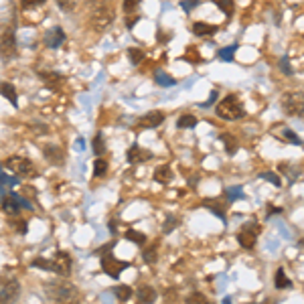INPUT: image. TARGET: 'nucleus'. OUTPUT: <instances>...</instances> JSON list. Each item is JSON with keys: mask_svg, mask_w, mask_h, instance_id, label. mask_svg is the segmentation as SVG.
<instances>
[{"mask_svg": "<svg viewBox=\"0 0 304 304\" xmlns=\"http://www.w3.org/2000/svg\"><path fill=\"white\" fill-rule=\"evenodd\" d=\"M207 304H209V302H207Z\"/></svg>", "mask_w": 304, "mask_h": 304, "instance_id": "5fc2aeb1", "label": "nucleus"}, {"mask_svg": "<svg viewBox=\"0 0 304 304\" xmlns=\"http://www.w3.org/2000/svg\"><path fill=\"white\" fill-rule=\"evenodd\" d=\"M211 3H215L219 7V11L223 15H227V17H231L233 11H235V3H233V0H211Z\"/></svg>", "mask_w": 304, "mask_h": 304, "instance_id": "4be33fe9", "label": "nucleus"}, {"mask_svg": "<svg viewBox=\"0 0 304 304\" xmlns=\"http://www.w3.org/2000/svg\"><path fill=\"white\" fill-rule=\"evenodd\" d=\"M93 150H95V155H104L106 152V144H104V134L97 132L95 138H93Z\"/></svg>", "mask_w": 304, "mask_h": 304, "instance_id": "c756f323", "label": "nucleus"}, {"mask_svg": "<svg viewBox=\"0 0 304 304\" xmlns=\"http://www.w3.org/2000/svg\"><path fill=\"white\" fill-rule=\"evenodd\" d=\"M237 51V45H229V47H225V49H221L219 51V59L221 61H233V53Z\"/></svg>", "mask_w": 304, "mask_h": 304, "instance_id": "7c9ffc66", "label": "nucleus"}, {"mask_svg": "<svg viewBox=\"0 0 304 304\" xmlns=\"http://www.w3.org/2000/svg\"><path fill=\"white\" fill-rule=\"evenodd\" d=\"M150 150H144V148H140L138 144H134L130 150H128V155H126V159H128V163H132V165H140V163H146V161H150Z\"/></svg>", "mask_w": 304, "mask_h": 304, "instance_id": "f8f14e48", "label": "nucleus"}, {"mask_svg": "<svg viewBox=\"0 0 304 304\" xmlns=\"http://www.w3.org/2000/svg\"><path fill=\"white\" fill-rule=\"evenodd\" d=\"M258 233H260V227L258 223H247L241 227V231L237 233V241L243 249H253L256 247V241H258Z\"/></svg>", "mask_w": 304, "mask_h": 304, "instance_id": "39448f33", "label": "nucleus"}, {"mask_svg": "<svg viewBox=\"0 0 304 304\" xmlns=\"http://www.w3.org/2000/svg\"><path fill=\"white\" fill-rule=\"evenodd\" d=\"M3 211L7 213V215H17L19 217V211H21V205H19V201H17V195H11V197H7L5 201H3Z\"/></svg>", "mask_w": 304, "mask_h": 304, "instance_id": "2eb2a0df", "label": "nucleus"}, {"mask_svg": "<svg viewBox=\"0 0 304 304\" xmlns=\"http://www.w3.org/2000/svg\"><path fill=\"white\" fill-rule=\"evenodd\" d=\"M274 286H276V288H290V286H292V282L286 278V274H284V270H282V268H278V270H276Z\"/></svg>", "mask_w": 304, "mask_h": 304, "instance_id": "b1692460", "label": "nucleus"}, {"mask_svg": "<svg viewBox=\"0 0 304 304\" xmlns=\"http://www.w3.org/2000/svg\"><path fill=\"white\" fill-rule=\"evenodd\" d=\"M142 258H144V262H148V264H155V262H157V249H155V247L144 249V251H142Z\"/></svg>", "mask_w": 304, "mask_h": 304, "instance_id": "4c0bfd02", "label": "nucleus"}, {"mask_svg": "<svg viewBox=\"0 0 304 304\" xmlns=\"http://www.w3.org/2000/svg\"><path fill=\"white\" fill-rule=\"evenodd\" d=\"M245 195H243V191L239 189V187H229L227 189V201L229 203H233V201H237V199H243Z\"/></svg>", "mask_w": 304, "mask_h": 304, "instance_id": "f704fd0d", "label": "nucleus"}, {"mask_svg": "<svg viewBox=\"0 0 304 304\" xmlns=\"http://www.w3.org/2000/svg\"><path fill=\"white\" fill-rule=\"evenodd\" d=\"M47 292L51 294V300H53L55 304H79L77 290L67 282H59V284L49 286Z\"/></svg>", "mask_w": 304, "mask_h": 304, "instance_id": "f03ea898", "label": "nucleus"}, {"mask_svg": "<svg viewBox=\"0 0 304 304\" xmlns=\"http://www.w3.org/2000/svg\"><path fill=\"white\" fill-rule=\"evenodd\" d=\"M0 93H3L13 106H17L19 104V97H17V89H15V85L13 83H0Z\"/></svg>", "mask_w": 304, "mask_h": 304, "instance_id": "f3484780", "label": "nucleus"}, {"mask_svg": "<svg viewBox=\"0 0 304 304\" xmlns=\"http://www.w3.org/2000/svg\"><path fill=\"white\" fill-rule=\"evenodd\" d=\"M41 79L47 83V85H51V87H59L61 83H63V75H59V73H53V71H49V73H41Z\"/></svg>", "mask_w": 304, "mask_h": 304, "instance_id": "6ab92c4d", "label": "nucleus"}, {"mask_svg": "<svg viewBox=\"0 0 304 304\" xmlns=\"http://www.w3.org/2000/svg\"><path fill=\"white\" fill-rule=\"evenodd\" d=\"M276 225H278V227H280V231H282V237H286V239H288V237H290V231H288V229H286V225H284V223H282V221H278V223H276Z\"/></svg>", "mask_w": 304, "mask_h": 304, "instance_id": "de8ad7c7", "label": "nucleus"}, {"mask_svg": "<svg viewBox=\"0 0 304 304\" xmlns=\"http://www.w3.org/2000/svg\"><path fill=\"white\" fill-rule=\"evenodd\" d=\"M126 239H128V241H134L136 245H142L144 239H146V235L140 233V231H136V229H128V231H126Z\"/></svg>", "mask_w": 304, "mask_h": 304, "instance_id": "c85d7f7f", "label": "nucleus"}, {"mask_svg": "<svg viewBox=\"0 0 304 304\" xmlns=\"http://www.w3.org/2000/svg\"><path fill=\"white\" fill-rule=\"evenodd\" d=\"M221 140H223V144H225V148H227V155H235V150H237V140H235V136L233 134H221Z\"/></svg>", "mask_w": 304, "mask_h": 304, "instance_id": "5701e85b", "label": "nucleus"}, {"mask_svg": "<svg viewBox=\"0 0 304 304\" xmlns=\"http://www.w3.org/2000/svg\"><path fill=\"white\" fill-rule=\"evenodd\" d=\"M243 114L245 112L235 95H227L225 99H221V104H217V116L223 120H239Z\"/></svg>", "mask_w": 304, "mask_h": 304, "instance_id": "7ed1b4c3", "label": "nucleus"}, {"mask_svg": "<svg viewBox=\"0 0 304 304\" xmlns=\"http://www.w3.org/2000/svg\"><path fill=\"white\" fill-rule=\"evenodd\" d=\"M280 67H282V71H284L286 75H290V73H292V67H290V61H288V55H284V57L280 59Z\"/></svg>", "mask_w": 304, "mask_h": 304, "instance_id": "c03bdc74", "label": "nucleus"}, {"mask_svg": "<svg viewBox=\"0 0 304 304\" xmlns=\"http://www.w3.org/2000/svg\"><path fill=\"white\" fill-rule=\"evenodd\" d=\"M215 99H217V91H211V95H209V99L205 101V104H201V106H203V108H207V106H211V104H213V101H215Z\"/></svg>", "mask_w": 304, "mask_h": 304, "instance_id": "49530a36", "label": "nucleus"}, {"mask_svg": "<svg viewBox=\"0 0 304 304\" xmlns=\"http://www.w3.org/2000/svg\"><path fill=\"white\" fill-rule=\"evenodd\" d=\"M260 179H264V181H270L274 187H282V181H280V177H278L276 173H270V171H266V173H260Z\"/></svg>", "mask_w": 304, "mask_h": 304, "instance_id": "72a5a7b5", "label": "nucleus"}, {"mask_svg": "<svg viewBox=\"0 0 304 304\" xmlns=\"http://www.w3.org/2000/svg\"><path fill=\"white\" fill-rule=\"evenodd\" d=\"M31 266L41 268V270H49V272H55V264L49 262V260H43V258H35V260L31 262Z\"/></svg>", "mask_w": 304, "mask_h": 304, "instance_id": "cd10ccee", "label": "nucleus"}, {"mask_svg": "<svg viewBox=\"0 0 304 304\" xmlns=\"http://www.w3.org/2000/svg\"><path fill=\"white\" fill-rule=\"evenodd\" d=\"M205 207H207V209H211V211H213V213H215L219 219H225V213H223V209H221L219 205H215V203H209V201H205Z\"/></svg>", "mask_w": 304, "mask_h": 304, "instance_id": "ea45409f", "label": "nucleus"}, {"mask_svg": "<svg viewBox=\"0 0 304 304\" xmlns=\"http://www.w3.org/2000/svg\"><path fill=\"white\" fill-rule=\"evenodd\" d=\"M215 31H217V27L207 25V23H195V25H193V33H195L197 37H209V35H213Z\"/></svg>", "mask_w": 304, "mask_h": 304, "instance_id": "a211bd4d", "label": "nucleus"}, {"mask_svg": "<svg viewBox=\"0 0 304 304\" xmlns=\"http://www.w3.org/2000/svg\"><path fill=\"white\" fill-rule=\"evenodd\" d=\"M274 213H282V209H274V207H268V215H274Z\"/></svg>", "mask_w": 304, "mask_h": 304, "instance_id": "3c124183", "label": "nucleus"}, {"mask_svg": "<svg viewBox=\"0 0 304 304\" xmlns=\"http://www.w3.org/2000/svg\"><path fill=\"white\" fill-rule=\"evenodd\" d=\"M177 126H179V128H195V126H197V118L191 116V114H185V116H181V118L177 120Z\"/></svg>", "mask_w": 304, "mask_h": 304, "instance_id": "a878e982", "label": "nucleus"}, {"mask_svg": "<svg viewBox=\"0 0 304 304\" xmlns=\"http://www.w3.org/2000/svg\"><path fill=\"white\" fill-rule=\"evenodd\" d=\"M114 294H116V298H118L120 302H128V300L132 298V288H130V286H116V288H114Z\"/></svg>", "mask_w": 304, "mask_h": 304, "instance_id": "393cba45", "label": "nucleus"}, {"mask_svg": "<svg viewBox=\"0 0 304 304\" xmlns=\"http://www.w3.org/2000/svg\"><path fill=\"white\" fill-rule=\"evenodd\" d=\"M155 81L159 83V85H163V87H173L177 81H175V77H171V75H167L165 71H155Z\"/></svg>", "mask_w": 304, "mask_h": 304, "instance_id": "412c9836", "label": "nucleus"}, {"mask_svg": "<svg viewBox=\"0 0 304 304\" xmlns=\"http://www.w3.org/2000/svg\"><path fill=\"white\" fill-rule=\"evenodd\" d=\"M0 173H3V171H0Z\"/></svg>", "mask_w": 304, "mask_h": 304, "instance_id": "864d4df0", "label": "nucleus"}, {"mask_svg": "<svg viewBox=\"0 0 304 304\" xmlns=\"http://www.w3.org/2000/svg\"><path fill=\"white\" fill-rule=\"evenodd\" d=\"M159 294L155 288H150V286H140L138 292H136V300L140 304H152V302H157Z\"/></svg>", "mask_w": 304, "mask_h": 304, "instance_id": "4468645a", "label": "nucleus"}, {"mask_svg": "<svg viewBox=\"0 0 304 304\" xmlns=\"http://www.w3.org/2000/svg\"><path fill=\"white\" fill-rule=\"evenodd\" d=\"M142 0H124V11L126 13H136Z\"/></svg>", "mask_w": 304, "mask_h": 304, "instance_id": "58836bf2", "label": "nucleus"}, {"mask_svg": "<svg viewBox=\"0 0 304 304\" xmlns=\"http://www.w3.org/2000/svg\"><path fill=\"white\" fill-rule=\"evenodd\" d=\"M126 55H128V59H130L132 65H140V63L144 61V53H142L140 49H128Z\"/></svg>", "mask_w": 304, "mask_h": 304, "instance_id": "bb28decb", "label": "nucleus"}, {"mask_svg": "<svg viewBox=\"0 0 304 304\" xmlns=\"http://www.w3.org/2000/svg\"><path fill=\"white\" fill-rule=\"evenodd\" d=\"M101 268H104V272L108 274V276H112V278H120V274L128 268V264L126 262H120V260H116L112 253H104V258H101Z\"/></svg>", "mask_w": 304, "mask_h": 304, "instance_id": "0eeeda50", "label": "nucleus"}, {"mask_svg": "<svg viewBox=\"0 0 304 304\" xmlns=\"http://www.w3.org/2000/svg\"><path fill=\"white\" fill-rule=\"evenodd\" d=\"M223 304H231V298H229V296H225V298H223Z\"/></svg>", "mask_w": 304, "mask_h": 304, "instance_id": "603ef678", "label": "nucleus"}, {"mask_svg": "<svg viewBox=\"0 0 304 304\" xmlns=\"http://www.w3.org/2000/svg\"><path fill=\"white\" fill-rule=\"evenodd\" d=\"M55 3L59 5V9H61V11L71 13V11H75V7H77L79 0H55Z\"/></svg>", "mask_w": 304, "mask_h": 304, "instance_id": "c9c22d12", "label": "nucleus"}, {"mask_svg": "<svg viewBox=\"0 0 304 304\" xmlns=\"http://www.w3.org/2000/svg\"><path fill=\"white\" fill-rule=\"evenodd\" d=\"M106 171H108V163H106L104 159H97V161L93 163V175H95V177H104Z\"/></svg>", "mask_w": 304, "mask_h": 304, "instance_id": "2f4dec72", "label": "nucleus"}, {"mask_svg": "<svg viewBox=\"0 0 304 304\" xmlns=\"http://www.w3.org/2000/svg\"><path fill=\"white\" fill-rule=\"evenodd\" d=\"M187 304H207V298H205V294H201V292H193L187 298Z\"/></svg>", "mask_w": 304, "mask_h": 304, "instance_id": "e433bc0d", "label": "nucleus"}, {"mask_svg": "<svg viewBox=\"0 0 304 304\" xmlns=\"http://www.w3.org/2000/svg\"><path fill=\"white\" fill-rule=\"evenodd\" d=\"M21 294V284L17 280L5 282L0 286V304H13Z\"/></svg>", "mask_w": 304, "mask_h": 304, "instance_id": "1a4fd4ad", "label": "nucleus"}, {"mask_svg": "<svg viewBox=\"0 0 304 304\" xmlns=\"http://www.w3.org/2000/svg\"><path fill=\"white\" fill-rule=\"evenodd\" d=\"M280 171L288 175V179H290V183H292V181H294V179L298 177V173H296V171H290V167H288V165H282V167H280Z\"/></svg>", "mask_w": 304, "mask_h": 304, "instance_id": "a18cd8bd", "label": "nucleus"}, {"mask_svg": "<svg viewBox=\"0 0 304 304\" xmlns=\"http://www.w3.org/2000/svg\"><path fill=\"white\" fill-rule=\"evenodd\" d=\"M15 227H19V231H21V233H27V223L19 221V223H15Z\"/></svg>", "mask_w": 304, "mask_h": 304, "instance_id": "8fccbe9b", "label": "nucleus"}, {"mask_svg": "<svg viewBox=\"0 0 304 304\" xmlns=\"http://www.w3.org/2000/svg\"><path fill=\"white\" fill-rule=\"evenodd\" d=\"M181 7H183V11H185V13H191L193 9H197V7H199V0H183Z\"/></svg>", "mask_w": 304, "mask_h": 304, "instance_id": "79ce46f5", "label": "nucleus"}, {"mask_svg": "<svg viewBox=\"0 0 304 304\" xmlns=\"http://www.w3.org/2000/svg\"><path fill=\"white\" fill-rule=\"evenodd\" d=\"M7 169H9L11 173L19 175V177H33V175H35L33 163H31L29 159H25V157H11V159L7 161Z\"/></svg>", "mask_w": 304, "mask_h": 304, "instance_id": "423d86ee", "label": "nucleus"}, {"mask_svg": "<svg viewBox=\"0 0 304 304\" xmlns=\"http://www.w3.org/2000/svg\"><path fill=\"white\" fill-rule=\"evenodd\" d=\"M83 148H85L83 138H77V140H75V150H81V152H83Z\"/></svg>", "mask_w": 304, "mask_h": 304, "instance_id": "09e8293b", "label": "nucleus"}, {"mask_svg": "<svg viewBox=\"0 0 304 304\" xmlns=\"http://www.w3.org/2000/svg\"><path fill=\"white\" fill-rule=\"evenodd\" d=\"M45 3V0H21V7L25 9V11H31V9H35V7H41Z\"/></svg>", "mask_w": 304, "mask_h": 304, "instance_id": "a19ab883", "label": "nucleus"}, {"mask_svg": "<svg viewBox=\"0 0 304 304\" xmlns=\"http://www.w3.org/2000/svg\"><path fill=\"white\" fill-rule=\"evenodd\" d=\"M45 157H47L51 163H55V165H61L63 159H65V155L61 152L59 146H45Z\"/></svg>", "mask_w": 304, "mask_h": 304, "instance_id": "dca6fc26", "label": "nucleus"}, {"mask_svg": "<svg viewBox=\"0 0 304 304\" xmlns=\"http://www.w3.org/2000/svg\"><path fill=\"white\" fill-rule=\"evenodd\" d=\"M155 181H157V183H163V185L171 183V181H173V171H171V167H159V169L155 171Z\"/></svg>", "mask_w": 304, "mask_h": 304, "instance_id": "aec40b11", "label": "nucleus"}, {"mask_svg": "<svg viewBox=\"0 0 304 304\" xmlns=\"http://www.w3.org/2000/svg\"><path fill=\"white\" fill-rule=\"evenodd\" d=\"M163 122H165V114H163L161 110H152V112H148V114L142 116L140 126H142V128H157V126H161Z\"/></svg>", "mask_w": 304, "mask_h": 304, "instance_id": "ddd939ff", "label": "nucleus"}, {"mask_svg": "<svg viewBox=\"0 0 304 304\" xmlns=\"http://www.w3.org/2000/svg\"><path fill=\"white\" fill-rule=\"evenodd\" d=\"M112 0H97L89 3V11H91V27L95 31H106L110 27V23L114 21V13H112Z\"/></svg>", "mask_w": 304, "mask_h": 304, "instance_id": "f257e3e1", "label": "nucleus"}, {"mask_svg": "<svg viewBox=\"0 0 304 304\" xmlns=\"http://www.w3.org/2000/svg\"><path fill=\"white\" fill-rule=\"evenodd\" d=\"M280 104L288 116H302L304 114V93H296V91L284 93Z\"/></svg>", "mask_w": 304, "mask_h": 304, "instance_id": "20e7f679", "label": "nucleus"}, {"mask_svg": "<svg viewBox=\"0 0 304 304\" xmlns=\"http://www.w3.org/2000/svg\"><path fill=\"white\" fill-rule=\"evenodd\" d=\"M53 264H55V272L57 274H61V276H69L71 274V258H69V253L57 251Z\"/></svg>", "mask_w": 304, "mask_h": 304, "instance_id": "9d476101", "label": "nucleus"}, {"mask_svg": "<svg viewBox=\"0 0 304 304\" xmlns=\"http://www.w3.org/2000/svg\"><path fill=\"white\" fill-rule=\"evenodd\" d=\"M177 225H179V221H177V217H173V215H171V217L167 219V223H165V227H163V231H165V233H171V231H173V229H175Z\"/></svg>", "mask_w": 304, "mask_h": 304, "instance_id": "37998d69", "label": "nucleus"}, {"mask_svg": "<svg viewBox=\"0 0 304 304\" xmlns=\"http://www.w3.org/2000/svg\"><path fill=\"white\" fill-rule=\"evenodd\" d=\"M45 43H47V47H51V49L61 47V45L65 43V33H63V29H61V27L49 29L47 35H45Z\"/></svg>", "mask_w": 304, "mask_h": 304, "instance_id": "9b49d317", "label": "nucleus"}, {"mask_svg": "<svg viewBox=\"0 0 304 304\" xmlns=\"http://www.w3.org/2000/svg\"><path fill=\"white\" fill-rule=\"evenodd\" d=\"M15 53H17V39H15V31L9 29L0 37V55L5 59H13Z\"/></svg>", "mask_w": 304, "mask_h": 304, "instance_id": "6e6552de", "label": "nucleus"}, {"mask_svg": "<svg viewBox=\"0 0 304 304\" xmlns=\"http://www.w3.org/2000/svg\"><path fill=\"white\" fill-rule=\"evenodd\" d=\"M280 138L286 140V142H292V144H300V138H298L296 132L290 130V128H282V136H280Z\"/></svg>", "mask_w": 304, "mask_h": 304, "instance_id": "473e14b6", "label": "nucleus"}]
</instances>
